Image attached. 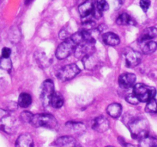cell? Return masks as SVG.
Segmentation results:
<instances>
[{
    "label": "cell",
    "mask_w": 157,
    "mask_h": 147,
    "mask_svg": "<svg viewBox=\"0 0 157 147\" xmlns=\"http://www.w3.org/2000/svg\"><path fill=\"white\" fill-rule=\"evenodd\" d=\"M127 117V116H125ZM127 119H124L125 123L130 129L133 138L136 139H141L148 136L149 126L148 122L143 117H127Z\"/></svg>",
    "instance_id": "6da1fadb"
},
{
    "label": "cell",
    "mask_w": 157,
    "mask_h": 147,
    "mask_svg": "<svg viewBox=\"0 0 157 147\" xmlns=\"http://www.w3.org/2000/svg\"><path fill=\"white\" fill-rule=\"evenodd\" d=\"M18 127V120L9 111L0 109V130L8 134H13Z\"/></svg>",
    "instance_id": "7a4b0ae2"
},
{
    "label": "cell",
    "mask_w": 157,
    "mask_h": 147,
    "mask_svg": "<svg viewBox=\"0 0 157 147\" xmlns=\"http://www.w3.org/2000/svg\"><path fill=\"white\" fill-rule=\"evenodd\" d=\"M31 124L35 127H44L48 129H56L58 122L55 116L48 113H39L33 115Z\"/></svg>",
    "instance_id": "3957f363"
},
{
    "label": "cell",
    "mask_w": 157,
    "mask_h": 147,
    "mask_svg": "<svg viewBox=\"0 0 157 147\" xmlns=\"http://www.w3.org/2000/svg\"><path fill=\"white\" fill-rule=\"evenodd\" d=\"M12 62L9 58H0V92L3 91L10 82Z\"/></svg>",
    "instance_id": "277c9868"
},
{
    "label": "cell",
    "mask_w": 157,
    "mask_h": 147,
    "mask_svg": "<svg viewBox=\"0 0 157 147\" xmlns=\"http://www.w3.org/2000/svg\"><path fill=\"white\" fill-rule=\"evenodd\" d=\"M133 93L136 95L140 102H148L154 98L156 90L154 87L144 84H136L133 87Z\"/></svg>",
    "instance_id": "5b68a950"
},
{
    "label": "cell",
    "mask_w": 157,
    "mask_h": 147,
    "mask_svg": "<svg viewBox=\"0 0 157 147\" xmlns=\"http://www.w3.org/2000/svg\"><path fill=\"white\" fill-rule=\"evenodd\" d=\"M76 45L77 44L71 39V38L65 39V41H64L61 44H59V46L57 48L56 52H55L56 58L59 60L65 59L73 52V51H75Z\"/></svg>",
    "instance_id": "8992f818"
},
{
    "label": "cell",
    "mask_w": 157,
    "mask_h": 147,
    "mask_svg": "<svg viewBox=\"0 0 157 147\" xmlns=\"http://www.w3.org/2000/svg\"><path fill=\"white\" fill-rule=\"evenodd\" d=\"M55 93V85L53 81L50 79L44 81L41 85V103L44 107H47L51 104V100Z\"/></svg>",
    "instance_id": "52a82bcc"
},
{
    "label": "cell",
    "mask_w": 157,
    "mask_h": 147,
    "mask_svg": "<svg viewBox=\"0 0 157 147\" xmlns=\"http://www.w3.org/2000/svg\"><path fill=\"white\" fill-rule=\"evenodd\" d=\"M80 73V68L76 64H70L64 66L58 72V79L61 81H67L73 79Z\"/></svg>",
    "instance_id": "ba28073f"
},
{
    "label": "cell",
    "mask_w": 157,
    "mask_h": 147,
    "mask_svg": "<svg viewBox=\"0 0 157 147\" xmlns=\"http://www.w3.org/2000/svg\"><path fill=\"white\" fill-rule=\"evenodd\" d=\"M94 44L95 43L90 42V41H83L78 44L74 51L75 57L77 58L83 59L87 55L94 54L95 51Z\"/></svg>",
    "instance_id": "9c48e42d"
},
{
    "label": "cell",
    "mask_w": 157,
    "mask_h": 147,
    "mask_svg": "<svg viewBox=\"0 0 157 147\" xmlns=\"http://www.w3.org/2000/svg\"><path fill=\"white\" fill-rule=\"evenodd\" d=\"M124 58L126 64L128 67H134L141 62L142 57L136 51L133 50L130 47H127L124 51Z\"/></svg>",
    "instance_id": "30bf717a"
},
{
    "label": "cell",
    "mask_w": 157,
    "mask_h": 147,
    "mask_svg": "<svg viewBox=\"0 0 157 147\" xmlns=\"http://www.w3.org/2000/svg\"><path fill=\"white\" fill-rule=\"evenodd\" d=\"M110 127V123L108 119L103 116L95 118L92 122V128L98 133H104Z\"/></svg>",
    "instance_id": "8fae6325"
},
{
    "label": "cell",
    "mask_w": 157,
    "mask_h": 147,
    "mask_svg": "<svg viewBox=\"0 0 157 147\" xmlns=\"http://www.w3.org/2000/svg\"><path fill=\"white\" fill-rule=\"evenodd\" d=\"M94 9L95 6L94 0H87L79 6L78 11L81 18H86L93 15Z\"/></svg>",
    "instance_id": "7c38bea8"
},
{
    "label": "cell",
    "mask_w": 157,
    "mask_h": 147,
    "mask_svg": "<svg viewBox=\"0 0 157 147\" xmlns=\"http://www.w3.org/2000/svg\"><path fill=\"white\" fill-rule=\"evenodd\" d=\"M136 75L132 73H124L119 77L118 82L123 88H130L134 85L136 81Z\"/></svg>",
    "instance_id": "4fadbf2b"
},
{
    "label": "cell",
    "mask_w": 157,
    "mask_h": 147,
    "mask_svg": "<svg viewBox=\"0 0 157 147\" xmlns=\"http://www.w3.org/2000/svg\"><path fill=\"white\" fill-rule=\"evenodd\" d=\"M157 36V28L150 27L144 29L141 35H140L138 41L139 43L144 42L147 41H150L153 38H156Z\"/></svg>",
    "instance_id": "5bb4252c"
},
{
    "label": "cell",
    "mask_w": 157,
    "mask_h": 147,
    "mask_svg": "<svg viewBox=\"0 0 157 147\" xmlns=\"http://www.w3.org/2000/svg\"><path fill=\"white\" fill-rule=\"evenodd\" d=\"M65 126L69 132L78 135L83 134L86 131V126L82 123L67 122Z\"/></svg>",
    "instance_id": "9a60e30c"
},
{
    "label": "cell",
    "mask_w": 157,
    "mask_h": 147,
    "mask_svg": "<svg viewBox=\"0 0 157 147\" xmlns=\"http://www.w3.org/2000/svg\"><path fill=\"white\" fill-rule=\"evenodd\" d=\"M103 41L110 46H116L120 44V38L117 35L113 32H106L102 36Z\"/></svg>",
    "instance_id": "2e32d148"
},
{
    "label": "cell",
    "mask_w": 157,
    "mask_h": 147,
    "mask_svg": "<svg viewBox=\"0 0 157 147\" xmlns=\"http://www.w3.org/2000/svg\"><path fill=\"white\" fill-rule=\"evenodd\" d=\"M55 145L58 146H64V147H73L77 145L76 139L73 136H65L60 137L55 142Z\"/></svg>",
    "instance_id": "e0dca14e"
},
{
    "label": "cell",
    "mask_w": 157,
    "mask_h": 147,
    "mask_svg": "<svg viewBox=\"0 0 157 147\" xmlns=\"http://www.w3.org/2000/svg\"><path fill=\"white\" fill-rule=\"evenodd\" d=\"M33 139L32 136L27 133L18 136L16 140V143H15V145L21 147H31L33 146Z\"/></svg>",
    "instance_id": "ac0fdd59"
},
{
    "label": "cell",
    "mask_w": 157,
    "mask_h": 147,
    "mask_svg": "<svg viewBox=\"0 0 157 147\" xmlns=\"http://www.w3.org/2000/svg\"><path fill=\"white\" fill-rule=\"evenodd\" d=\"M82 61L84 67L88 69V70H93L94 68H95L98 66V58L94 55V54L84 57L82 59Z\"/></svg>",
    "instance_id": "d6986e66"
},
{
    "label": "cell",
    "mask_w": 157,
    "mask_h": 147,
    "mask_svg": "<svg viewBox=\"0 0 157 147\" xmlns=\"http://www.w3.org/2000/svg\"><path fill=\"white\" fill-rule=\"evenodd\" d=\"M107 112L111 117L118 118L122 112V107L117 103H113L110 104L107 108Z\"/></svg>",
    "instance_id": "ffe728a7"
},
{
    "label": "cell",
    "mask_w": 157,
    "mask_h": 147,
    "mask_svg": "<svg viewBox=\"0 0 157 147\" xmlns=\"http://www.w3.org/2000/svg\"><path fill=\"white\" fill-rule=\"evenodd\" d=\"M141 44V49L142 51L146 55H150L153 53L157 48L156 42L153 41H147L144 42L140 43Z\"/></svg>",
    "instance_id": "44dd1931"
},
{
    "label": "cell",
    "mask_w": 157,
    "mask_h": 147,
    "mask_svg": "<svg viewBox=\"0 0 157 147\" xmlns=\"http://www.w3.org/2000/svg\"><path fill=\"white\" fill-rule=\"evenodd\" d=\"M32 96L27 93H22L19 95L18 104L22 108H27L32 104Z\"/></svg>",
    "instance_id": "7402d4cb"
},
{
    "label": "cell",
    "mask_w": 157,
    "mask_h": 147,
    "mask_svg": "<svg viewBox=\"0 0 157 147\" xmlns=\"http://www.w3.org/2000/svg\"><path fill=\"white\" fill-rule=\"evenodd\" d=\"M139 145L141 147H154L157 146V139L147 136L140 139Z\"/></svg>",
    "instance_id": "603a6c76"
},
{
    "label": "cell",
    "mask_w": 157,
    "mask_h": 147,
    "mask_svg": "<svg viewBox=\"0 0 157 147\" xmlns=\"http://www.w3.org/2000/svg\"><path fill=\"white\" fill-rule=\"evenodd\" d=\"M116 22L119 25H128V24H133L134 21L128 14L122 13L118 17Z\"/></svg>",
    "instance_id": "cb8c5ba5"
},
{
    "label": "cell",
    "mask_w": 157,
    "mask_h": 147,
    "mask_svg": "<svg viewBox=\"0 0 157 147\" xmlns=\"http://www.w3.org/2000/svg\"><path fill=\"white\" fill-rule=\"evenodd\" d=\"M50 104H52V107L55 108H61L64 104V99H63L62 96L59 93H55L51 100Z\"/></svg>",
    "instance_id": "d4e9b609"
},
{
    "label": "cell",
    "mask_w": 157,
    "mask_h": 147,
    "mask_svg": "<svg viewBox=\"0 0 157 147\" xmlns=\"http://www.w3.org/2000/svg\"><path fill=\"white\" fill-rule=\"evenodd\" d=\"M145 110L146 111L150 113H157V101L154 98H153V99H151L147 102Z\"/></svg>",
    "instance_id": "484cf974"
},
{
    "label": "cell",
    "mask_w": 157,
    "mask_h": 147,
    "mask_svg": "<svg viewBox=\"0 0 157 147\" xmlns=\"http://www.w3.org/2000/svg\"><path fill=\"white\" fill-rule=\"evenodd\" d=\"M32 117H33V114L32 113H30V112L28 111L23 112L20 115V118H21V121L24 123H31Z\"/></svg>",
    "instance_id": "4316f807"
},
{
    "label": "cell",
    "mask_w": 157,
    "mask_h": 147,
    "mask_svg": "<svg viewBox=\"0 0 157 147\" xmlns=\"http://www.w3.org/2000/svg\"><path fill=\"white\" fill-rule=\"evenodd\" d=\"M36 58H37V61L39 64H41V65L42 67L44 66H47L48 65V59H47V57L45 56V55H42V53L39 54L38 55V53L36 54Z\"/></svg>",
    "instance_id": "83f0119b"
},
{
    "label": "cell",
    "mask_w": 157,
    "mask_h": 147,
    "mask_svg": "<svg viewBox=\"0 0 157 147\" xmlns=\"http://www.w3.org/2000/svg\"><path fill=\"white\" fill-rule=\"evenodd\" d=\"M127 101L129 103V104H132V105H137L140 103V100H138V98L136 97V95L134 93H130L128 96H127Z\"/></svg>",
    "instance_id": "f1b7e54d"
},
{
    "label": "cell",
    "mask_w": 157,
    "mask_h": 147,
    "mask_svg": "<svg viewBox=\"0 0 157 147\" xmlns=\"http://www.w3.org/2000/svg\"><path fill=\"white\" fill-rule=\"evenodd\" d=\"M140 6L141 9L144 10V12H147V11L148 10L150 6V0H140Z\"/></svg>",
    "instance_id": "f546056e"
},
{
    "label": "cell",
    "mask_w": 157,
    "mask_h": 147,
    "mask_svg": "<svg viewBox=\"0 0 157 147\" xmlns=\"http://www.w3.org/2000/svg\"><path fill=\"white\" fill-rule=\"evenodd\" d=\"M11 49L9 47H3L2 49V57L5 58H9L11 55Z\"/></svg>",
    "instance_id": "4dcf8cb0"
},
{
    "label": "cell",
    "mask_w": 157,
    "mask_h": 147,
    "mask_svg": "<svg viewBox=\"0 0 157 147\" xmlns=\"http://www.w3.org/2000/svg\"><path fill=\"white\" fill-rule=\"evenodd\" d=\"M68 34L65 30H61L59 33V38L61 39H67L68 38Z\"/></svg>",
    "instance_id": "1f68e13d"
},
{
    "label": "cell",
    "mask_w": 157,
    "mask_h": 147,
    "mask_svg": "<svg viewBox=\"0 0 157 147\" xmlns=\"http://www.w3.org/2000/svg\"><path fill=\"white\" fill-rule=\"evenodd\" d=\"M124 2H125V0H115V2H114L115 9H119L122 6V5L124 4Z\"/></svg>",
    "instance_id": "d6a6232c"
},
{
    "label": "cell",
    "mask_w": 157,
    "mask_h": 147,
    "mask_svg": "<svg viewBox=\"0 0 157 147\" xmlns=\"http://www.w3.org/2000/svg\"><path fill=\"white\" fill-rule=\"evenodd\" d=\"M32 1V0H26L25 3H26V4H29V3H30Z\"/></svg>",
    "instance_id": "836d02e7"
}]
</instances>
